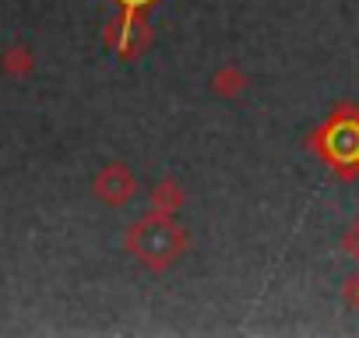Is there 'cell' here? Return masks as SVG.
<instances>
[{
  "instance_id": "1",
  "label": "cell",
  "mask_w": 359,
  "mask_h": 338,
  "mask_svg": "<svg viewBox=\"0 0 359 338\" xmlns=\"http://www.w3.org/2000/svg\"><path fill=\"white\" fill-rule=\"evenodd\" d=\"M191 247V233L176 222V215L148 212L123 233V250L151 275H165Z\"/></svg>"
},
{
  "instance_id": "2",
  "label": "cell",
  "mask_w": 359,
  "mask_h": 338,
  "mask_svg": "<svg viewBox=\"0 0 359 338\" xmlns=\"http://www.w3.org/2000/svg\"><path fill=\"white\" fill-rule=\"evenodd\" d=\"M306 148L341 184L359 180V106L355 102H338L306 134Z\"/></svg>"
},
{
  "instance_id": "3",
  "label": "cell",
  "mask_w": 359,
  "mask_h": 338,
  "mask_svg": "<svg viewBox=\"0 0 359 338\" xmlns=\"http://www.w3.org/2000/svg\"><path fill=\"white\" fill-rule=\"evenodd\" d=\"M95 198L109 208H123L127 201H134L137 194V177L127 162H106L99 173H95V184H92Z\"/></svg>"
},
{
  "instance_id": "4",
  "label": "cell",
  "mask_w": 359,
  "mask_h": 338,
  "mask_svg": "<svg viewBox=\"0 0 359 338\" xmlns=\"http://www.w3.org/2000/svg\"><path fill=\"white\" fill-rule=\"evenodd\" d=\"M106 43H109L123 60L141 57V53L148 50V43H151V29H148V22H144V11H123L120 22H113V25L106 29Z\"/></svg>"
},
{
  "instance_id": "5",
  "label": "cell",
  "mask_w": 359,
  "mask_h": 338,
  "mask_svg": "<svg viewBox=\"0 0 359 338\" xmlns=\"http://www.w3.org/2000/svg\"><path fill=\"white\" fill-rule=\"evenodd\" d=\"M187 205V191L180 187V180L172 177H162L155 180V187L148 191V208L151 212H165V215H176L180 208Z\"/></svg>"
},
{
  "instance_id": "6",
  "label": "cell",
  "mask_w": 359,
  "mask_h": 338,
  "mask_svg": "<svg viewBox=\"0 0 359 338\" xmlns=\"http://www.w3.org/2000/svg\"><path fill=\"white\" fill-rule=\"evenodd\" d=\"M247 88H250V74H247L240 64H222V67L212 74V92H215L219 99H240Z\"/></svg>"
},
{
  "instance_id": "7",
  "label": "cell",
  "mask_w": 359,
  "mask_h": 338,
  "mask_svg": "<svg viewBox=\"0 0 359 338\" xmlns=\"http://www.w3.org/2000/svg\"><path fill=\"white\" fill-rule=\"evenodd\" d=\"M338 296H341V303H345L348 310H355V313H359V271H352V275H345V278H341Z\"/></svg>"
},
{
  "instance_id": "8",
  "label": "cell",
  "mask_w": 359,
  "mask_h": 338,
  "mask_svg": "<svg viewBox=\"0 0 359 338\" xmlns=\"http://www.w3.org/2000/svg\"><path fill=\"white\" fill-rule=\"evenodd\" d=\"M338 247H341V254H345L348 261H355V264H359V219H352V226L341 233Z\"/></svg>"
},
{
  "instance_id": "9",
  "label": "cell",
  "mask_w": 359,
  "mask_h": 338,
  "mask_svg": "<svg viewBox=\"0 0 359 338\" xmlns=\"http://www.w3.org/2000/svg\"><path fill=\"white\" fill-rule=\"evenodd\" d=\"M116 4H120L123 11H148L155 0H116Z\"/></svg>"
}]
</instances>
